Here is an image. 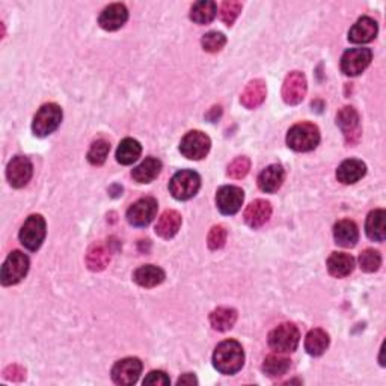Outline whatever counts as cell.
Here are the masks:
<instances>
[{
  "label": "cell",
  "mask_w": 386,
  "mask_h": 386,
  "mask_svg": "<svg viewBox=\"0 0 386 386\" xmlns=\"http://www.w3.org/2000/svg\"><path fill=\"white\" fill-rule=\"evenodd\" d=\"M245 364V352L239 341L226 339L216 347L213 353V365L219 373L232 376L240 372Z\"/></svg>",
  "instance_id": "cell-1"
},
{
  "label": "cell",
  "mask_w": 386,
  "mask_h": 386,
  "mask_svg": "<svg viewBox=\"0 0 386 386\" xmlns=\"http://www.w3.org/2000/svg\"><path fill=\"white\" fill-rule=\"evenodd\" d=\"M320 142L319 127L311 123H300L293 125L287 133V145L298 153H308L317 148Z\"/></svg>",
  "instance_id": "cell-2"
},
{
  "label": "cell",
  "mask_w": 386,
  "mask_h": 386,
  "mask_svg": "<svg viewBox=\"0 0 386 386\" xmlns=\"http://www.w3.org/2000/svg\"><path fill=\"white\" fill-rule=\"evenodd\" d=\"M300 341L299 329L293 323H282L269 334V346L276 353H291Z\"/></svg>",
  "instance_id": "cell-3"
},
{
  "label": "cell",
  "mask_w": 386,
  "mask_h": 386,
  "mask_svg": "<svg viewBox=\"0 0 386 386\" xmlns=\"http://www.w3.org/2000/svg\"><path fill=\"white\" fill-rule=\"evenodd\" d=\"M201 177L195 171H180L169 181V191L178 201H187L198 193Z\"/></svg>",
  "instance_id": "cell-4"
},
{
  "label": "cell",
  "mask_w": 386,
  "mask_h": 386,
  "mask_svg": "<svg viewBox=\"0 0 386 386\" xmlns=\"http://www.w3.org/2000/svg\"><path fill=\"white\" fill-rule=\"evenodd\" d=\"M62 121V109L55 103L44 104L43 108L36 112L32 123V130L36 136L44 138L49 136L60 125Z\"/></svg>",
  "instance_id": "cell-5"
},
{
  "label": "cell",
  "mask_w": 386,
  "mask_h": 386,
  "mask_svg": "<svg viewBox=\"0 0 386 386\" xmlns=\"http://www.w3.org/2000/svg\"><path fill=\"white\" fill-rule=\"evenodd\" d=\"M27 270H29L27 256L20 251H14L8 255V258L3 263L0 279H2V284L5 287L15 285L27 275Z\"/></svg>",
  "instance_id": "cell-6"
},
{
  "label": "cell",
  "mask_w": 386,
  "mask_h": 386,
  "mask_svg": "<svg viewBox=\"0 0 386 386\" xmlns=\"http://www.w3.org/2000/svg\"><path fill=\"white\" fill-rule=\"evenodd\" d=\"M45 239V221L41 215H32L26 219L20 230V241L29 251H36Z\"/></svg>",
  "instance_id": "cell-7"
},
{
  "label": "cell",
  "mask_w": 386,
  "mask_h": 386,
  "mask_svg": "<svg viewBox=\"0 0 386 386\" xmlns=\"http://www.w3.org/2000/svg\"><path fill=\"white\" fill-rule=\"evenodd\" d=\"M211 141L206 133L200 130L189 132L180 142V151L184 157L191 160H201L208 154Z\"/></svg>",
  "instance_id": "cell-8"
},
{
  "label": "cell",
  "mask_w": 386,
  "mask_h": 386,
  "mask_svg": "<svg viewBox=\"0 0 386 386\" xmlns=\"http://www.w3.org/2000/svg\"><path fill=\"white\" fill-rule=\"evenodd\" d=\"M157 201L151 196H145L136 201L133 206L127 210V221L133 226H147L153 222L157 215Z\"/></svg>",
  "instance_id": "cell-9"
},
{
  "label": "cell",
  "mask_w": 386,
  "mask_h": 386,
  "mask_svg": "<svg viewBox=\"0 0 386 386\" xmlns=\"http://www.w3.org/2000/svg\"><path fill=\"white\" fill-rule=\"evenodd\" d=\"M308 91V82L304 73L293 71L287 75L282 85V98L287 104L296 106L304 101Z\"/></svg>",
  "instance_id": "cell-10"
},
{
  "label": "cell",
  "mask_w": 386,
  "mask_h": 386,
  "mask_svg": "<svg viewBox=\"0 0 386 386\" xmlns=\"http://www.w3.org/2000/svg\"><path fill=\"white\" fill-rule=\"evenodd\" d=\"M34 173V166L30 160L25 156H17L8 163L6 168V178L10 181V184L15 189L25 187Z\"/></svg>",
  "instance_id": "cell-11"
},
{
  "label": "cell",
  "mask_w": 386,
  "mask_h": 386,
  "mask_svg": "<svg viewBox=\"0 0 386 386\" xmlns=\"http://www.w3.org/2000/svg\"><path fill=\"white\" fill-rule=\"evenodd\" d=\"M373 53L370 49H350L341 58V70L346 75H358L370 65Z\"/></svg>",
  "instance_id": "cell-12"
},
{
  "label": "cell",
  "mask_w": 386,
  "mask_h": 386,
  "mask_svg": "<svg viewBox=\"0 0 386 386\" xmlns=\"http://www.w3.org/2000/svg\"><path fill=\"white\" fill-rule=\"evenodd\" d=\"M245 201V193L237 186H224L217 191L216 204L222 215H236Z\"/></svg>",
  "instance_id": "cell-13"
},
{
  "label": "cell",
  "mask_w": 386,
  "mask_h": 386,
  "mask_svg": "<svg viewBox=\"0 0 386 386\" xmlns=\"http://www.w3.org/2000/svg\"><path fill=\"white\" fill-rule=\"evenodd\" d=\"M142 373V362L138 358L118 361L112 368V379L117 385H133Z\"/></svg>",
  "instance_id": "cell-14"
},
{
  "label": "cell",
  "mask_w": 386,
  "mask_h": 386,
  "mask_svg": "<svg viewBox=\"0 0 386 386\" xmlns=\"http://www.w3.org/2000/svg\"><path fill=\"white\" fill-rule=\"evenodd\" d=\"M337 125L341 128V132L344 133L346 142L350 143H357L361 138V125H359V115L358 112L354 110L350 106L347 108H343L341 110L338 112L337 115Z\"/></svg>",
  "instance_id": "cell-15"
},
{
  "label": "cell",
  "mask_w": 386,
  "mask_h": 386,
  "mask_svg": "<svg viewBox=\"0 0 386 386\" xmlns=\"http://www.w3.org/2000/svg\"><path fill=\"white\" fill-rule=\"evenodd\" d=\"M128 20V11L123 3H112L108 8H104L100 19H98V25H100L104 30H118L125 25Z\"/></svg>",
  "instance_id": "cell-16"
},
{
  "label": "cell",
  "mask_w": 386,
  "mask_h": 386,
  "mask_svg": "<svg viewBox=\"0 0 386 386\" xmlns=\"http://www.w3.org/2000/svg\"><path fill=\"white\" fill-rule=\"evenodd\" d=\"M272 216V206L269 201L256 200L249 204L245 210V222L251 226V228H260L266 224Z\"/></svg>",
  "instance_id": "cell-17"
},
{
  "label": "cell",
  "mask_w": 386,
  "mask_h": 386,
  "mask_svg": "<svg viewBox=\"0 0 386 386\" xmlns=\"http://www.w3.org/2000/svg\"><path fill=\"white\" fill-rule=\"evenodd\" d=\"M377 23L372 17H361L352 26L349 32V40L354 44H367L373 41L377 35Z\"/></svg>",
  "instance_id": "cell-18"
},
{
  "label": "cell",
  "mask_w": 386,
  "mask_h": 386,
  "mask_svg": "<svg viewBox=\"0 0 386 386\" xmlns=\"http://www.w3.org/2000/svg\"><path fill=\"white\" fill-rule=\"evenodd\" d=\"M367 166L362 160H357V158H349L344 160L337 169V178L341 181L343 184H354L365 176Z\"/></svg>",
  "instance_id": "cell-19"
},
{
  "label": "cell",
  "mask_w": 386,
  "mask_h": 386,
  "mask_svg": "<svg viewBox=\"0 0 386 386\" xmlns=\"http://www.w3.org/2000/svg\"><path fill=\"white\" fill-rule=\"evenodd\" d=\"M285 171L281 165H270L258 176V187L266 193H275L282 186Z\"/></svg>",
  "instance_id": "cell-20"
},
{
  "label": "cell",
  "mask_w": 386,
  "mask_h": 386,
  "mask_svg": "<svg viewBox=\"0 0 386 386\" xmlns=\"http://www.w3.org/2000/svg\"><path fill=\"white\" fill-rule=\"evenodd\" d=\"M266 94H267L266 83H264L261 79H255L248 83L245 91L241 93L240 101L246 109H255L266 100Z\"/></svg>",
  "instance_id": "cell-21"
},
{
  "label": "cell",
  "mask_w": 386,
  "mask_h": 386,
  "mask_svg": "<svg viewBox=\"0 0 386 386\" xmlns=\"http://www.w3.org/2000/svg\"><path fill=\"white\" fill-rule=\"evenodd\" d=\"M334 237L337 245L343 248H353L359 240V230L353 221L344 219V221H339L335 224Z\"/></svg>",
  "instance_id": "cell-22"
},
{
  "label": "cell",
  "mask_w": 386,
  "mask_h": 386,
  "mask_svg": "<svg viewBox=\"0 0 386 386\" xmlns=\"http://www.w3.org/2000/svg\"><path fill=\"white\" fill-rule=\"evenodd\" d=\"M181 226V215L176 210H166L165 213L158 217L156 225V234L158 237L169 240L180 231Z\"/></svg>",
  "instance_id": "cell-23"
},
{
  "label": "cell",
  "mask_w": 386,
  "mask_h": 386,
  "mask_svg": "<svg viewBox=\"0 0 386 386\" xmlns=\"http://www.w3.org/2000/svg\"><path fill=\"white\" fill-rule=\"evenodd\" d=\"M354 269L353 256L344 252H334L328 260V270L334 278L349 276Z\"/></svg>",
  "instance_id": "cell-24"
},
{
  "label": "cell",
  "mask_w": 386,
  "mask_h": 386,
  "mask_svg": "<svg viewBox=\"0 0 386 386\" xmlns=\"http://www.w3.org/2000/svg\"><path fill=\"white\" fill-rule=\"evenodd\" d=\"M160 171H162V162L156 157H148L132 171V177L134 178V181H138V183L142 184L151 183V181H154L158 177Z\"/></svg>",
  "instance_id": "cell-25"
},
{
  "label": "cell",
  "mask_w": 386,
  "mask_h": 386,
  "mask_svg": "<svg viewBox=\"0 0 386 386\" xmlns=\"http://www.w3.org/2000/svg\"><path fill=\"white\" fill-rule=\"evenodd\" d=\"M133 279L134 282L141 287L153 289V287L160 285L165 281V272L160 267L148 264V266H142L136 270Z\"/></svg>",
  "instance_id": "cell-26"
},
{
  "label": "cell",
  "mask_w": 386,
  "mask_h": 386,
  "mask_svg": "<svg viewBox=\"0 0 386 386\" xmlns=\"http://www.w3.org/2000/svg\"><path fill=\"white\" fill-rule=\"evenodd\" d=\"M110 248L104 243H94L89 248L86 255V264L93 272L104 270L110 261Z\"/></svg>",
  "instance_id": "cell-27"
},
{
  "label": "cell",
  "mask_w": 386,
  "mask_h": 386,
  "mask_svg": "<svg viewBox=\"0 0 386 386\" xmlns=\"http://www.w3.org/2000/svg\"><path fill=\"white\" fill-rule=\"evenodd\" d=\"M386 213L385 210H374L368 215L365 222V231L370 240L383 241L386 237V225H385Z\"/></svg>",
  "instance_id": "cell-28"
},
{
  "label": "cell",
  "mask_w": 386,
  "mask_h": 386,
  "mask_svg": "<svg viewBox=\"0 0 386 386\" xmlns=\"http://www.w3.org/2000/svg\"><path fill=\"white\" fill-rule=\"evenodd\" d=\"M237 322V311L232 308H217L210 314L211 328L219 332L230 330Z\"/></svg>",
  "instance_id": "cell-29"
},
{
  "label": "cell",
  "mask_w": 386,
  "mask_h": 386,
  "mask_svg": "<svg viewBox=\"0 0 386 386\" xmlns=\"http://www.w3.org/2000/svg\"><path fill=\"white\" fill-rule=\"evenodd\" d=\"M329 347V335L323 329H313L305 338V349L311 357H320Z\"/></svg>",
  "instance_id": "cell-30"
},
{
  "label": "cell",
  "mask_w": 386,
  "mask_h": 386,
  "mask_svg": "<svg viewBox=\"0 0 386 386\" xmlns=\"http://www.w3.org/2000/svg\"><path fill=\"white\" fill-rule=\"evenodd\" d=\"M141 153H142L141 143L136 139L127 138L119 143V147L117 149V160L121 165H132L141 157Z\"/></svg>",
  "instance_id": "cell-31"
},
{
  "label": "cell",
  "mask_w": 386,
  "mask_h": 386,
  "mask_svg": "<svg viewBox=\"0 0 386 386\" xmlns=\"http://www.w3.org/2000/svg\"><path fill=\"white\" fill-rule=\"evenodd\" d=\"M217 14V6L215 2L210 0H202V2H196L191 10V19L196 25H208L215 20Z\"/></svg>",
  "instance_id": "cell-32"
},
{
  "label": "cell",
  "mask_w": 386,
  "mask_h": 386,
  "mask_svg": "<svg viewBox=\"0 0 386 386\" xmlns=\"http://www.w3.org/2000/svg\"><path fill=\"white\" fill-rule=\"evenodd\" d=\"M291 367V361L279 354H270L266 358L263 364V372L266 373L269 377H281L287 374Z\"/></svg>",
  "instance_id": "cell-33"
},
{
  "label": "cell",
  "mask_w": 386,
  "mask_h": 386,
  "mask_svg": "<svg viewBox=\"0 0 386 386\" xmlns=\"http://www.w3.org/2000/svg\"><path fill=\"white\" fill-rule=\"evenodd\" d=\"M110 151V145L108 141L104 139H97L93 145H91L89 151H88V160L91 165L94 166H100L106 162V158L109 156Z\"/></svg>",
  "instance_id": "cell-34"
},
{
  "label": "cell",
  "mask_w": 386,
  "mask_h": 386,
  "mask_svg": "<svg viewBox=\"0 0 386 386\" xmlns=\"http://www.w3.org/2000/svg\"><path fill=\"white\" fill-rule=\"evenodd\" d=\"M359 266L367 274H373V272H377L382 266V255L379 254V251H374V249H365L359 255Z\"/></svg>",
  "instance_id": "cell-35"
},
{
  "label": "cell",
  "mask_w": 386,
  "mask_h": 386,
  "mask_svg": "<svg viewBox=\"0 0 386 386\" xmlns=\"http://www.w3.org/2000/svg\"><path fill=\"white\" fill-rule=\"evenodd\" d=\"M241 12V3L234 2V0H226L221 6V12H219V17L225 23L226 26H232V23L236 21Z\"/></svg>",
  "instance_id": "cell-36"
},
{
  "label": "cell",
  "mask_w": 386,
  "mask_h": 386,
  "mask_svg": "<svg viewBox=\"0 0 386 386\" xmlns=\"http://www.w3.org/2000/svg\"><path fill=\"white\" fill-rule=\"evenodd\" d=\"M201 44H202V49L206 51L216 53L224 49V45L226 44V38L221 32H208L202 36Z\"/></svg>",
  "instance_id": "cell-37"
},
{
  "label": "cell",
  "mask_w": 386,
  "mask_h": 386,
  "mask_svg": "<svg viewBox=\"0 0 386 386\" xmlns=\"http://www.w3.org/2000/svg\"><path fill=\"white\" fill-rule=\"evenodd\" d=\"M226 237H228V231H226L224 225L213 226L208 232V239H207L208 248L211 251H217V249L224 248L226 243Z\"/></svg>",
  "instance_id": "cell-38"
},
{
  "label": "cell",
  "mask_w": 386,
  "mask_h": 386,
  "mask_svg": "<svg viewBox=\"0 0 386 386\" xmlns=\"http://www.w3.org/2000/svg\"><path fill=\"white\" fill-rule=\"evenodd\" d=\"M249 169H251V160L248 157H237L236 160H232L228 166V177L234 180H240L248 176Z\"/></svg>",
  "instance_id": "cell-39"
},
{
  "label": "cell",
  "mask_w": 386,
  "mask_h": 386,
  "mask_svg": "<svg viewBox=\"0 0 386 386\" xmlns=\"http://www.w3.org/2000/svg\"><path fill=\"white\" fill-rule=\"evenodd\" d=\"M171 379L165 372H151L145 379H143V385H157V386H165L169 385Z\"/></svg>",
  "instance_id": "cell-40"
},
{
  "label": "cell",
  "mask_w": 386,
  "mask_h": 386,
  "mask_svg": "<svg viewBox=\"0 0 386 386\" xmlns=\"http://www.w3.org/2000/svg\"><path fill=\"white\" fill-rule=\"evenodd\" d=\"M26 377V372L25 368H21L20 365H11L5 370V379L8 381H14V382H20Z\"/></svg>",
  "instance_id": "cell-41"
},
{
  "label": "cell",
  "mask_w": 386,
  "mask_h": 386,
  "mask_svg": "<svg viewBox=\"0 0 386 386\" xmlns=\"http://www.w3.org/2000/svg\"><path fill=\"white\" fill-rule=\"evenodd\" d=\"M177 383H178V385H196V383H198V381H196V377H195L193 374L187 373V374H184L183 377H180Z\"/></svg>",
  "instance_id": "cell-42"
}]
</instances>
